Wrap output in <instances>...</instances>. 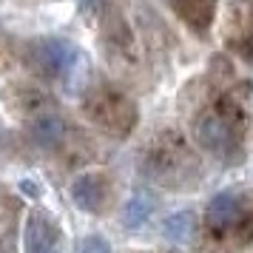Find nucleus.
Wrapping results in <instances>:
<instances>
[{"label":"nucleus","mask_w":253,"mask_h":253,"mask_svg":"<svg viewBox=\"0 0 253 253\" xmlns=\"http://www.w3.org/2000/svg\"><path fill=\"white\" fill-rule=\"evenodd\" d=\"M248 128V111L236 94H216L211 103L196 114L194 134L199 145L225 162H236L242 154V139Z\"/></svg>","instance_id":"obj_1"},{"label":"nucleus","mask_w":253,"mask_h":253,"mask_svg":"<svg viewBox=\"0 0 253 253\" xmlns=\"http://www.w3.org/2000/svg\"><path fill=\"white\" fill-rule=\"evenodd\" d=\"M83 6H91V3H97V0H80Z\"/></svg>","instance_id":"obj_12"},{"label":"nucleus","mask_w":253,"mask_h":253,"mask_svg":"<svg viewBox=\"0 0 253 253\" xmlns=\"http://www.w3.org/2000/svg\"><path fill=\"white\" fill-rule=\"evenodd\" d=\"M23 253H60V230H57V222L48 213L32 211L26 216Z\"/></svg>","instance_id":"obj_5"},{"label":"nucleus","mask_w":253,"mask_h":253,"mask_svg":"<svg viewBox=\"0 0 253 253\" xmlns=\"http://www.w3.org/2000/svg\"><path fill=\"white\" fill-rule=\"evenodd\" d=\"M32 137L43 148H57L60 142L66 139V123L57 114H40L32 123Z\"/></svg>","instance_id":"obj_8"},{"label":"nucleus","mask_w":253,"mask_h":253,"mask_svg":"<svg viewBox=\"0 0 253 253\" xmlns=\"http://www.w3.org/2000/svg\"><path fill=\"white\" fill-rule=\"evenodd\" d=\"M80 253H111V245H108L103 236L91 233V236H85V239L80 242Z\"/></svg>","instance_id":"obj_11"},{"label":"nucleus","mask_w":253,"mask_h":253,"mask_svg":"<svg viewBox=\"0 0 253 253\" xmlns=\"http://www.w3.org/2000/svg\"><path fill=\"white\" fill-rule=\"evenodd\" d=\"M205 230L225 245H248L253 239V196L239 191L216 194L208 205Z\"/></svg>","instance_id":"obj_2"},{"label":"nucleus","mask_w":253,"mask_h":253,"mask_svg":"<svg viewBox=\"0 0 253 253\" xmlns=\"http://www.w3.org/2000/svg\"><path fill=\"white\" fill-rule=\"evenodd\" d=\"M168 6L185 26H191L199 35L211 29L213 14H216V0H168Z\"/></svg>","instance_id":"obj_6"},{"label":"nucleus","mask_w":253,"mask_h":253,"mask_svg":"<svg viewBox=\"0 0 253 253\" xmlns=\"http://www.w3.org/2000/svg\"><path fill=\"white\" fill-rule=\"evenodd\" d=\"M83 108L94 126H100L108 134L126 137L128 131L137 123V108L128 100L123 91H117L111 85H94L91 91L85 94Z\"/></svg>","instance_id":"obj_3"},{"label":"nucleus","mask_w":253,"mask_h":253,"mask_svg":"<svg viewBox=\"0 0 253 253\" xmlns=\"http://www.w3.org/2000/svg\"><path fill=\"white\" fill-rule=\"evenodd\" d=\"M32 63L37 66V71H43L46 77H66L74 66H77V48L57 40V37H48L32 46Z\"/></svg>","instance_id":"obj_4"},{"label":"nucleus","mask_w":253,"mask_h":253,"mask_svg":"<svg viewBox=\"0 0 253 253\" xmlns=\"http://www.w3.org/2000/svg\"><path fill=\"white\" fill-rule=\"evenodd\" d=\"M191 225H194V216L191 213H176V216H171L165 222V236L173 242H188Z\"/></svg>","instance_id":"obj_10"},{"label":"nucleus","mask_w":253,"mask_h":253,"mask_svg":"<svg viewBox=\"0 0 253 253\" xmlns=\"http://www.w3.org/2000/svg\"><path fill=\"white\" fill-rule=\"evenodd\" d=\"M71 199L83 208V211H100L108 199V182L100 173H83L71 185Z\"/></svg>","instance_id":"obj_7"},{"label":"nucleus","mask_w":253,"mask_h":253,"mask_svg":"<svg viewBox=\"0 0 253 253\" xmlns=\"http://www.w3.org/2000/svg\"><path fill=\"white\" fill-rule=\"evenodd\" d=\"M148 216H151V199L148 196L137 194L123 205V222H126V228H131V230H137Z\"/></svg>","instance_id":"obj_9"}]
</instances>
